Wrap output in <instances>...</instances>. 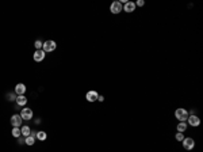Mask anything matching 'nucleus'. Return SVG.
<instances>
[{
  "label": "nucleus",
  "mask_w": 203,
  "mask_h": 152,
  "mask_svg": "<svg viewBox=\"0 0 203 152\" xmlns=\"http://www.w3.org/2000/svg\"><path fill=\"white\" fill-rule=\"evenodd\" d=\"M18 144H24V137L23 136L18 137Z\"/></svg>",
  "instance_id": "22"
},
{
  "label": "nucleus",
  "mask_w": 203,
  "mask_h": 152,
  "mask_svg": "<svg viewBox=\"0 0 203 152\" xmlns=\"http://www.w3.org/2000/svg\"><path fill=\"white\" fill-rule=\"evenodd\" d=\"M34 46H35V49H37V50H41V49H42V46H43V42L41 41V39H37V41L34 42Z\"/></svg>",
  "instance_id": "18"
},
{
  "label": "nucleus",
  "mask_w": 203,
  "mask_h": 152,
  "mask_svg": "<svg viewBox=\"0 0 203 152\" xmlns=\"http://www.w3.org/2000/svg\"><path fill=\"white\" fill-rule=\"evenodd\" d=\"M11 134L15 139H18V137H20L22 136V132H20V128H12V130H11Z\"/></svg>",
  "instance_id": "17"
},
{
  "label": "nucleus",
  "mask_w": 203,
  "mask_h": 152,
  "mask_svg": "<svg viewBox=\"0 0 203 152\" xmlns=\"http://www.w3.org/2000/svg\"><path fill=\"white\" fill-rule=\"evenodd\" d=\"M16 97H18V95H16V94L15 92H8L7 94V101H15V99H16Z\"/></svg>",
  "instance_id": "19"
},
{
  "label": "nucleus",
  "mask_w": 203,
  "mask_h": 152,
  "mask_svg": "<svg viewBox=\"0 0 203 152\" xmlns=\"http://www.w3.org/2000/svg\"><path fill=\"white\" fill-rule=\"evenodd\" d=\"M45 56H46V53L41 49V50H35L34 55H33V59H34L35 62H41L45 60Z\"/></svg>",
  "instance_id": "8"
},
{
  "label": "nucleus",
  "mask_w": 203,
  "mask_h": 152,
  "mask_svg": "<svg viewBox=\"0 0 203 152\" xmlns=\"http://www.w3.org/2000/svg\"><path fill=\"white\" fill-rule=\"evenodd\" d=\"M35 139H38L39 141H45L47 139L46 132H43V130H38V132H37V136H35Z\"/></svg>",
  "instance_id": "14"
},
{
  "label": "nucleus",
  "mask_w": 203,
  "mask_h": 152,
  "mask_svg": "<svg viewBox=\"0 0 203 152\" xmlns=\"http://www.w3.org/2000/svg\"><path fill=\"white\" fill-rule=\"evenodd\" d=\"M15 102H16V106H18V107H24L26 103H27V98H26V95H18Z\"/></svg>",
  "instance_id": "11"
},
{
  "label": "nucleus",
  "mask_w": 203,
  "mask_h": 152,
  "mask_svg": "<svg viewBox=\"0 0 203 152\" xmlns=\"http://www.w3.org/2000/svg\"><path fill=\"white\" fill-rule=\"evenodd\" d=\"M56 48H57V43H56L54 41L49 39V41H45V42H43L42 50L45 52V53H47V52H54Z\"/></svg>",
  "instance_id": "4"
},
{
  "label": "nucleus",
  "mask_w": 203,
  "mask_h": 152,
  "mask_svg": "<svg viewBox=\"0 0 203 152\" xmlns=\"http://www.w3.org/2000/svg\"><path fill=\"white\" fill-rule=\"evenodd\" d=\"M137 6H138V7H144L145 1H144V0H137V1H136V7H137Z\"/></svg>",
  "instance_id": "21"
},
{
  "label": "nucleus",
  "mask_w": 203,
  "mask_h": 152,
  "mask_svg": "<svg viewBox=\"0 0 203 152\" xmlns=\"http://www.w3.org/2000/svg\"><path fill=\"white\" fill-rule=\"evenodd\" d=\"M98 97H99L98 91H94V90L88 91V92L86 94V98H87V101H88V102H95V101H98Z\"/></svg>",
  "instance_id": "10"
},
{
  "label": "nucleus",
  "mask_w": 203,
  "mask_h": 152,
  "mask_svg": "<svg viewBox=\"0 0 203 152\" xmlns=\"http://www.w3.org/2000/svg\"><path fill=\"white\" fill-rule=\"evenodd\" d=\"M122 7H123V11L129 12V14H131V12L136 11V3H134V1H126Z\"/></svg>",
  "instance_id": "9"
},
{
  "label": "nucleus",
  "mask_w": 203,
  "mask_h": 152,
  "mask_svg": "<svg viewBox=\"0 0 203 152\" xmlns=\"http://www.w3.org/2000/svg\"><path fill=\"white\" fill-rule=\"evenodd\" d=\"M110 11L113 12V14H119L121 11H123V7H122V3L121 1H113L111 6H110Z\"/></svg>",
  "instance_id": "6"
},
{
  "label": "nucleus",
  "mask_w": 203,
  "mask_h": 152,
  "mask_svg": "<svg viewBox=\"0 0 203 152\" xmlns=\"http://www.w3.org/2000/svg\"><path fill=\"white\" fill-rule=\"evenodd\" d=\"M26 90H27V87H26V84H23V83H18V84L15 86V94L16 95H24Z\"/></svg>",
  "instance_id": "12"
},
{
  "label": "nucleus",
  "mask_w": 203,
  "mask_h": 152,
  "mask_svg": "<svg viewBox=\"0 0 203 152\" xmlns=\"http://www.w3.org/2000/svg\"><path fill=\"white\" fill-rule=\"evenodd\" d=\"M187 122L188 125H191V126H199L200 125V118L196 116V114H191V116H188V118H187Z\"/></svg>",
  "instance_id": "5"
},
{
  "label": "nucleus",
  "mask_w": 203,
  "mask_h": 152,
  "mask_svg": "<svg viewBox=\"0 0 203 152\" xmlns=\"http://www.w3.org/2000/svg\"><path fill=\"white\" fill-rule=\"evenodd\" d=\"M98 101H99V102H103V101H104V97H103V95H100V94H99V97H98Z\"/></svg>",
  "instance_id": "23"
},
{
  "label": "nucleus",
  "mask_w": 203,
  "mask_h": 152,
  "mask_svg": "<svg viewBox=\"0 0 203 152\" xmlns=\"http://www.w3.org/2000/svg\"><path fill=\"white\" fill-rule=\"evenodd\" d=\"M33 116H34V113H33V110L30 109V107H23L22 111H20V117H22L23 121H30V120H33Z\"/></svg>",
  "instance_id": "3"
},
{
  "label": "nucleus",
  "mask_w": 203,
  "mask_h": 152,
  "mask_svg": "<svg viewBox=\"0 0 203 152\" xmlns=\"http://www.w3.org/2000/svg\"><path fill=\"white\" fill-rule=\"evenodd\" d=\"M176 129H177V132L184 133L186 130H187V122H179L177 126H176Z\"/></svg>",
  "instance_id": "15"
},
{
  "label": "nucleus",
  "mask_w": 203,
  "mask_h": 152,
  "mask_svg": "<svg viewBox=\"0 0 203 152\" xmlns=\"http://www.w3.org/2000/svg\"><path fill=\"white\" fill-rule=\"evenodd\" d=\"M181 144H183V148L187 149V151H191V149L195 148V140L192 137H184L181 140Z\"/></svg>",
  "instance_id": "2"
},
{
  "label": "nucleus",
  "mask_w": 203,
  "mask_h": 152,
  "mask_svg": "<svg viewBox=\"0 0 203 152\" xmlns=\"http://www.w3.org/2000/svg\"><path fill=\"white\" fill-rule=\"evenodd\" d=\"M22 117H20V114H14L11 117V125L12 128H19L20 125H22Z\"/></svg>",
  "instance_id": "7"
},
{
  "label": "nucleus",
  "mask_w": 203,
  "mask_h": 152,
  "mask_svg": "<svg viewBox=\"0 0 203 152\" xmlns=\"http://www.w3.org/2000/svg\"><path fill=\"white\" fill-rule=\"evenodd\" d=\"M175 117H176V120H179L180 122H186V121H187V118H188V110L187 109H183V107L176 109Z\"/></svg>",
  "instance_id": "1"
},
{
  "label": "nucleus",
  "mask_w": 203,
  "mask_h": 152,
  "mask_svg": "<svg viewBox=\"0 0 203 152\" xmlns=\"http://www.w3.org/2000/svg\"><path fill=\"white\" fill-rule=\"evenodd\" d=\"M20 132H22V136L23 137H27V136H30V133H31V128H30L29 125H24V126L20 128Z\"/></svg>",
  "instance_id": "13"
},
{
  "label": "nucleus",
  "mask_w": 203,
  "mask_h": 152,
  "mask_svg": "<svg viewBox=\"0 0 203 152\" xmlns=\"http://www.w3.org/2000/svg\"><path fill=\"white\" fill-rule=\"evenodd\" d=\"M175 139H176L177 141H181V140L184 139V134H183V133H180V132H177V133L175 134Z\"/></svg>",
  "instance_id": "20"
},
{
  "label": "nucleus",
  "mask_w": 203,
  "mask_h": 152,
  "mask_svg": "<svg viewBox=\"0 0 203 152\" xmlns=\"http://www.w3.org/2000/svg\"><path fill=\"white\" fill-rule=\"evenodd\" d=\"M34 143H35V136L30 134V136L24 137V144H27V145H34Z\"/></svg>",
  "instance_id": "16"
}]
</instances>
